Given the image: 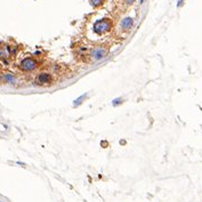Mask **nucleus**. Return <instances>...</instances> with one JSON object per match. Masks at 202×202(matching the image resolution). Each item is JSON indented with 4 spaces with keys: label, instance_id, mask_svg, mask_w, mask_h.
<instances>
[{
    "label": "nucleus",
    "instance_id": "obj_1",
    "mask_svg": "<svg viewBox=\"0 0 202 202\" xmlns=\"http://www.w3.org/2000/svg\"><path fill=\"white\" fill-rule=\"evenodd\" d=\"M111 29H112V22L108 18H102V20H98L95 22L93 31L96 34L102 36V34H105V33L110 32Z\"/></svg>",
    "mask_w": 202,
    "mask_h": 202
},
{
    "label": "nucleus",
    "instance_id": "obj_2",
    "mask_svg": "<svg viewBox=\"0 0 202 202\" xmlns=\"http://www.w3.org/2000/svg\"><path fill=\"white\" fill-rule=\"evenodd\" d=\"M20 67L24 72H31V71H33V70H36L38 67V62L34 58H32V57H27V58L22 59V62L20 64Z\"/></svg>",
    "mask_w": 202,
    "mask_h": 202
},
{
    "label": "nucleus",
    "instance_id": "obj_3",
    "mask_svg": "<svg viewBox=\"0 0 202 202\" xmlns=\"http://www.w3.org/2000/svg\"><path fill=\"white\" fill-rule=\"evenodd\" d=\"M92 56L96 61H102L108 56V49L105 47H96L92 50Z\"/></svg>",
    "mask_w": 202,
    "mask_h": 202
},
{
    "label": "nucleus",
    "instance_id": "obj_4",
    "mask_svg": "<svg viewBox=\"0 0 202 202\" xmlns=\"http://www.w3.org/2000/svg\"><path fill=\"white\" fill-rule=\"evenodd\" d=\"M52 81H53V77L48 72H42L37 78V82L41 86L42 85H49V83H52Z\"/></svg>",
    "mask_w": 202,
    "mask_h": 202
},
{
    "label": "nucleus",
    "instance_id": "obj_5",
    "mask_svg": "<svg viewBox=\"0 0 202 202\" xmlns=\"http://www.w3.org/2000/svg\"><path fill=\"white\" fill-rule=\"evenodd\" d=\"M134 25V20L131 18V17H126V18H123L121 22V27L123 31H128V30H130L131 27Z\"/></svg>",
    "mask_w": 202,
    "mask_h": 202
},
{
    "label": "nucleus",
    "instance_id": "obj_6",
    "mask_svg": "<svg viewBox=\"0 0 202 202\" xmlns=\"http://www.w3.org/2000/svg\"><path fill=\"white\" fill-rule=\"evenodd\" d=\"M3 80H5V82H7V83H10V85H14L15 82H16V77L14 75L13 73H5L3 74Z\"/></svg>",
    "mask_w": 202,
    "mask_h": 202
},
{
    "label": "nucleus",
    "instance_id": "obj_7",
    "mask_svg": "<svg viewBox=\"0 0 202 202\" xmlns=\"http://www.w3.org/2000/svg\"><path fill=\"white\" fill-rule=\"evenodd\" d=\"M87 96H88V95H87V94L81 95L80 97H78V98H77V99H75V101L73 102V105H74L75 108H77V106H79L80 104H82V103H83V101H85V99L87 98Z\"/></svg>",
    "mask_w": 202,
    "mask_h": 202
},
{
    "label": "nucleus",
    "instance_id": "obj_8",
    "mask_svg": "<svg viewBox=\"0 0 202 202\" xmlns=\"http://www.w3.org/2000/svg\"><path fill=\"white\" fill-rule=\"evenodd\" d=\"M104 1H105V0H89L90 5H92L93 7H99V6H102V5L104 3Z\"/></svg>",
    "mask_w": 202,
    "mask_h": 202
},
{
    "label": "nucleus",
    "instance_id": "obj_9",
    "mask_svg": "<svg viewBox=\"0 0 202 202\" xmlns=\"http://www.w3.org/2000/svg\"><path fill=\"white\" fill-rule=\"evenodd\" d=\"M123 102H124V101H123V98L119 97V98H114V99H113V102H112V104H113V106H118V105L122 104Z\"/></svg>",
    "mask_w": 202,
    "mask_h": 202
},
{
    "label": "nucleus",
    "instance_id": "obj_10",
    "mask_svg": "<svg viewBox=\"0 0 202 202\" xmlns=\"http://www.w3.org/2000/svg\"><path fill=\"white\" fill-rule=\"evenodd\" d=\"M124 2H126L127 5H133L135 2V0H124Z\"/></svg>",
    "mask_w": 202,
    "mask_h": 202
},
{
    "label": "nucleus",
    "instance_id": "obj_11",
    "mask_svg": "<svg viewBox=\"0 0 202 202\" xmlns=\"http://www.w3.org/2000/svg\"><path fill=\"white\" fill-rule=\"evenodd\" d=\"M183 2H184V0H179L178 3H177V7H180V6L183 5Z\"/></svg>",
    "mask_w": 202,
    "mask_h": 202
},
{
    "label": "nucleus",
    "instance_id": "obj_12",
    "mask_svg": "<svg viewBox=\"0 0 202 202\" xmlns=\"http://www.w3.org/2000/svg\"><path fill=\"white\" fill-rule=\"evenodd\" d=\"M1 79H2V77H1V74H0V82H1Z\"/></svg>",
    "mask_w": 202,
    "mask_h": 202
}]
</instances>
